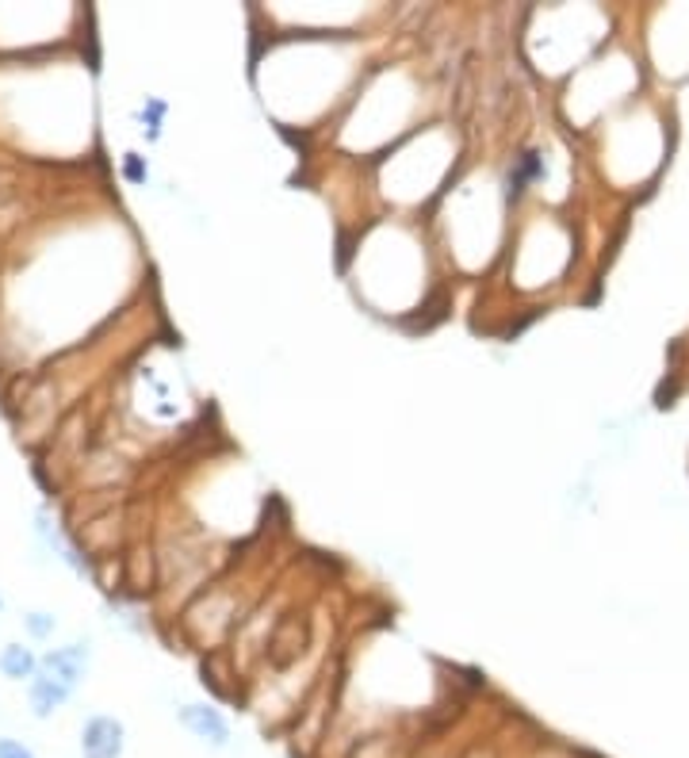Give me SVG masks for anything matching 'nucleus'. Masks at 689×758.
<instances>
[{
  "instance_id": "obj_1",
  "label": "nucleus",
  "mask_w": 689,
  "mask_h": 758,
  "mask_svg": "<svg viewBox=\"0 0 689 758\" xmlns=\"http://www.w3.org/2000/svg\"><path fill=\"white\" fill-rule=\"evenodd\" d=\"M177 717H180V724H184L200 743H207V747H215V750H227L230 747V720L222 717L215 705L188 702V705H180Z\"/></svg>"
},
{
  "instance_id": "obj_2",
  "label": "nucleus",
  "mask_w": 689,
  "mask_h": 758,
  "mask_svg": "<svg viewBox=\"0 0 689 758\" xmlns=\"http://www.w3.org/2000/svg\"><path fill=\"white\" fill-rule=\"evenodd\" d=\"M85 670H89V647L85 644L54 647V652H47L39 659V674L50 678V682H58L62 690H69V694L81 686Z\"/></svg>"
},
{
  "instance_id": "obj_3",
  "label": "nucleus",
  "mask_w": 689,
  "mask_h": 758,
  "mask_svg": "<svg viewBox=\"0 0 689 758\" xmlns=\"http://www.w3.org/2000/svg\"><path fill=\"white\" fill-rule=\"evenodd\" d=\"M127 747V728L115 717H89L81 728V755L85 758H119Z\"/></svg>"
},
{
  "instance_id": "obj_4",
  "label": "nucleus",
  "mask_w": 689,
  "mask_h": 758,
  "mask_svg": "<svg viewBox=\"0 0 689 758\" xmlns=\"http://www.w3.org/2000/svg\"><path fill=\"white\" fill-rule=\"evenodd\" d=\"M69 690H62L58 682H50V678H42V674H35L31 678V686H27V705H31V712L39 720H47V717H54L58 709H62L65 702H69Z\"/></svg>"
},
{
  "instance_id": "obj_5",
  "label": "nucleus",
  "mask_w": 689,
  "mask_h": 758,
  "mask_svg": "<svg viewBox=\"0 0 689 758\" xmlns=\"http://www.w3.org/2000/svg\"><path fill=\"white\" fill-rule=\"evenodd\" d=\"M0 674L12 678V682H24V678H35V674H39V659H35L31 647L9 644L4 652H0Z\"/></svg>"
},
{
  "instance_id": "obj_6",
  "label": "nucleus",
  "mask_w": 689,
  "mask_h": 758,
  "mask_svg": "<svg viewBox=\"0 0 689 758\" xmlns=\"http://www.w3.org/2000/svg\"><path fill=\"white\" fill-rule=\"evenodd\" d=\"M24 624H27V632H31V636L35 640H47L50 636V632H54V617H50V614H27L24 617Z\"/></svg>"
},
{
  "instance_id": "obj_7",
  "label": "nucleus",
  "mask_w": 689,
  "mask_h": 758,
  "mask_svg": "<svg viewBox=\"0 0 689 758\" xmlns=\"http://www.w3.org/2000/svg\"><path fill=\"white\" fill-rule=\"evenodd\" d=\"M353 758H391V747H387V740H368V743H360Z\"/></svg>"
},
{
  "instance_id": "obj_8",
  "label": "nucleus",
  "mask_w": 689,
  "mask_h": 758,
  "mask_svg": "<svg viewBox=\"0 0 689 758\" xmlns=\"http://www.w3.org/2000/svg\"><path fill=\"white\" fill-rule=\"evenodd\" d=\"M0 758H39L31 747H24L20 740H0Z\"/></svg>"
},
{
  "instance_id": "obj_9",
  "label": "nucleus",
  "mask_w": 689,
  "mask_h": 758,
  "mask_svg": "<svg viewBox=\"0 0 689 758\" xmlns=\"http://www.w3.org/2000/svg\"><path fill=\"white\" fill-rule=\"evenodd\" d=\"M123 169H127V180H135V185H146V165H142V157H138V154H127Z\"/></svg>"
},
{
  "instance_id": "obj_10",
  "label": "nucleus",
  "mask_w": 689,
  "mask_h": 758,
  "mask_svg": "<svg viewBox=\"0 0 689 758\" xmlns=\"http://www.w3.org/2000/svg\"><path fill=\"white\" fill-rule=\"evenodd\" d=\"M0 605H4V602H0Z\"/></svg>"
}]
</instances>
